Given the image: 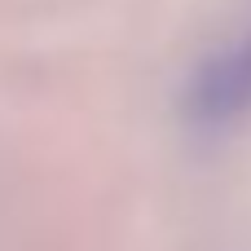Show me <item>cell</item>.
<instances>
[{"label": "cell", "instance_id": "1", "mask_svg": "<svg viewBox=\"0 0 251 251\" xmlns=\"http://www.w3.org/2000/svg\"><path fill=\"white\" fill-rule=\"evenodd\" d=\"M181 106L199 128H225L251 115V35L225 44L190 75Z\"/></svg>", "mask_w": 251, "mask_h": 251}]
</instances>
